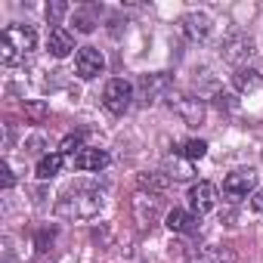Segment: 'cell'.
I'll return each mask as SVG.
<instances>
[{
	"label": "cell",
	"mask_w": 263,
	"mask_h": 263,
	"mask_svg": "<svg viewBox=\"0 0 263 263\" xmlns=\"http://www.w3.org/2000/svg\"><path fill=\"white\" fill-rule=\"evenodd\" d=\"M37 47V34L31 25H7L0 34V59L7 65H16Z\"/></svg>",
	"instance_id": "obj_1"
},
{
	"label": "cell",
	"mask_w": 263,
	"mask_h": 263,
	"mask_svg": "<svg viewBox=\"0 0 263 263\" xmlns=\"http://www.w3.org/2000/svg\"><path fill=\"white\" fill-rule=\"evenodd\" d=\"M130 102H134V84L124 81V78H115L105 84L102 90V105L111 111V115H124L130 108Z\"/></svg>",
	"instance_id": "obj_2"
},
{
	"label": "cell",
	"mask_w": 263,
	"mask_h": 263,
	"mask_svg": "<svg viewBox=\"0 0 263 263\" xmlns=\"http://www.w3.org/2000/svg\"><path fill=\"white\" fill-rule=\"evenodd\" d=\"M74 71H78V78H84V81L99 78V74L105 71V59H102V53H99L96 47H81L78 56H74Z\"/></svg>",
	"instance_id": "obj_3"
},
{
	"label": "cell",
	"mask_w": 263,
	"mask_h": 263,
	"mask_svg": "<svg viewBox=\"0 0 263 263\" xmlns=\"http://www.w3.org/2000/svg\"><path fill=\"white\" fill-rule=\"evenodd\" d=\"M254 186H257V174H254L251 167L232 171V174L223 180V192H226V198H232V201L248 198V192H254Z\"/></svg>",
	"instance_id": "obj_4"
},
{
	"label": "cell",
	"mask_w": 263,
	"mask_h": 263,
	"mask_svg": "<svg viewBox=\"0 0 263 263\" xmlns=\"http://www.w3.org/2000/svg\"><path fill=\"white\" fill-rule=\"evenodd\" d=\"M189 204H192L195 217L211 214V211L217 208V189H214L211 183H195V186L189 189Z\"/></svg>",
	"instance_id": "obj_5"
},
{
	"label": "cell",
	"mask_w": 263,
	"mask_h": 263,
	"mask_svg": "<svg viewBox=\"0 0 263 263\" xmlns=\"http://www.w3.org/2000/svg\"><path fill=\"white\" fill-rule=\"evenodd\" d=\"M71 208H59L62 214H74V217H93L99 208H102V195L99 192H81V195H71Z\"/></svg>",
	"instance_id": "obj_6"
},
{
	"label": "cell",
	"mask_w": 263,
	"mask_h": 263,
	"mask_svg": "<svg viewBox=\"0 0 263 263\" xmlns=\"http://www.w3.org/2000/svg\"><path fill=\"white\" fill-rule=\"evenodd\" d=\"M47 47H50V53H53L56 59H65V56H68V53L74 50V37H71V31H68V28L56 25V28H50Z\"/></svg>",
	"instance_id": "obj_7"
},
{
	"label": "cell",
	"mask_w": 263,
	"mask_h": 263,
	"mask_svg": "<svg viewBox=\"0 0 263 263\" xmlns=\"http://www.w3.org/2000/svg\"><path fill=\"white\" fill-rule=\"evenodd\" d=\"M183 31L189 41H204L211 34V19L204 13H189V16H183Z\"/></svg>",
	"instance_id": "obj_8"
},
{
	"label": "cell",
	"mask_w": 263,
	"mask_h": 263,
	"mask_svg": "<svg viewBox=\"0 0 263 263\" xmlns=\"http://www.w3.org/2000/svg\"><path fill=\"white\" fill-rule=\"evenodd\" d=\"M167 229H171V232H180V235H192V232L198 229V217L189 214V211L174 208V211L167 214Z\"/></svg>",
	"instance_id": "obj_9"
},
{
	"label": "cell",
	"mask_w": 263,
	"mask_h": 263,
	"mask_svg": "<svg viewBox=\"0 0 263 263\" xmlns=\"http://www.w3.org/2000/svg\"><path fill=\"white\" fill-rule=\"evenodd\" d=\"M108 164V152H102V149H84V152H78L74 155V167L78 171H102Z\"/></svg>",
	"instance_id": "obj_10"
},
{
	"label": "cell",
	"mask_w": 263,
	"mask_h": 263,
	"mask_svg": "<svg viewBox=\"0 0 263 263\" xmlns=\"http://www.w3.org/2000/svg\"><path fill=\"white\" fill-rule=\"evenodd\" d=\"M167 87H171V78H167V74H146V78L140 81V90H143L146 102L161 99V93H164Z\"/></svg>",
	"instance_id": "obj_11"
},
{
	"label": "cell",
	"mask_w": 263,
	"mask_h": 263,
	"mask_svg": "<svg viewBox=\"0 0 263 263\" xmlns=\"http://www.w3.org/2000/svg\"><path fill=\"white\" fill-rule=\"evenodd\" d=\"M177 111L183 115V121H186L189 127H198V124L204 121V105H201L198 99H192V96L177 99Z\"/></svg>",
	"instance_id": "obj_12"
},
{
	"label": "cell",
	"mask_w": 263,
	"mask_h": 263,
	"mask_svg": "<svg viewBox=\"0 0 263 263\" xmlns=\"http://www.w3.org/2000/svg\"><path fill=\"white\" fill-rule=\"evenodd\" d=\"M232 84H235L238 93H251V90H257V87L263 84V78H260V71H254V68H238V71L232 74Z\"/></svg>",
	"instance_id": "obj_13"
},
{
	"label": "cell",
	"mask_w": 263,
	"mask_h": 263,
	"mask_svg": "<svg viewBox=\"0 0 263 263\" xmlns=\"http://www.w3.org/2000/svg\"><path fill=\"white\" fill-rule=\"evenodd\" d=\"M62 161H65V155H62V152L44 155V158L37 161V171H34V174H37L41 180H53V177H56V174L62 171Z\"/></svg>",
	"instance_id": "obj_14"
},
{
	"label": "cell",
	"mask_w": 263,
	"mask_h": 263,
	"mask_svg": "<svg viewBox=\"0 0 263 263\" xmlns=\"http://www.w3.org/2000/svg\"><path fill=\"white\" fill-rule=\"evenodd\" d=\"M189 263H235V254L229 248H211V251H201L198 257H192Z\"/></svg>",
	"instance_id": "obj_15"
},
{
	"label": "cell",
	"mask_w": 263,
	"mask_h": 263,
	"mask_svg": "<svg viewBox=\"0 0 263 263\" xmlns=\"http://www.w3.org/2000/svg\"><path fill=\"white\" fill-rule=\"evenodd\" d=\"M251 47H254V44H251L248 37H235V41H229V47H226V59H229V62H235V59H238V56H245V53L251 56V53H254Z\"/></svg>",
	"instance_id": "obj_16"
},
{
	"label": "cell",
	"mask_w": 263,
	"mask_h": 263,
	"mask_svg": "<svg viewBox=\"0 0 263 263\" xmlns=\"http://www.w3.org/2000/svg\"><path fill=\"white\" fill-rule=\"evenodd\" d=\"M180 152H183V158H189V161H198V158H204V152H208V143H204V140H186Z\"/></svg>",
	"instance_id": "obj_17"
},
{
	"label": "cell",
	"mask_w": 263,
	"mask_h": 263,
	"mask_svg": "<svg viewBox=\"0 0 263 263\" xmlns=\"http://www.w3.org/2000/svg\"><path fill=\"white\" fill-rule=\"evenodd\" d=\"M25 118L34 121V124H41L47 118V105L44 102H25Z\"/></svg>",
	"instance_id": "obj_18"
},
{
	"label": "cell",
	"mask_w": 263,
	"mask_h": 263,
	"mask_svg": "<svg viewBox=\"0 0 263 263\" xmlns=\"http://www.w3.org/2000/svg\"><path fill=\"white\" fill-rule=\"evenodd\" d=\"M74 25H78V31H84V34H87V31H93V28H96V19H93L87 10H78V13H74Z\"/></svg>",
	"instance_id": "obj_19"
},
{
	"label": "cell",
	"mask_w": 263,
	"mask_h": 263,
	"mask_svg": "<svg viewBox=\"0 0 263 263\" xmlns=\"http://www.w3.org/2000/svg\"><path fill=\"white\" fill-rule=\"evenodd\" d=\"M59 152H62V155L84 152V149H81V134H71V137H65V140H62V146H59Z\"/></svg>",
	"instance_id": "obj_20"
},
{
	"label": "cell",
	"mask_w": 263,
	"mask_h": 263,
	"mask_svg": "<svg viewBox=\"0 0 263 263\" xmlns=\"http://www.w3.org/2000/svg\"><path fill=\"white\" fill-rule=\"evenodd\" d=\"M65 13H68V7H65V4H50V7H47V19L53 22V28L59 25V19H62Z\"/></svg>",
	"instance_id": "obj_21"
},
{
	"label": "cell",
	"mask_w": 263,
	"mask_h": 263,
	"mask_svg": "<svg viewBox=\"0 0 263 263\" xmlns=\"http://www.w3.org/2000/svg\"><path fill=\"white\" fill-rule=\"evenodd\" d=\"M140 186H143V189H164L167 180H164V177H155V174H152V177L143 174V177H140Z\"/></svg>",
	"instance_id": "obj_22"
},
{
	"label": "cell",
	"mask_w": 263,
	"mask_h": 263,
	"mask_svg": "<svg viewBox=\"0 0 263 263\" xmlns=\"http://www.w3.org/2000/svg\"><path fill=\"white\" fill-rule=\"evenodd\" d=\"M251 208H254L257 214H263V189H254V195H251Z\"/></svg>",
	"instance_id": "obj_23"
},
{
	"label": "cell",
	"mask_w": 263,
	"mask_h": 263,
	"mask_svg": "<svg viewBox=\"0 0 263 263\" xmlns=\"http://www.w3.org/2000/svg\"><path fill=\"white\" fill-rule=\"evenodd\" d=\"M4 186H7V189L13 186V171H10V167H4Z\"/></svg>",
	"instance_id": "obj_24"
}]
</instances>
